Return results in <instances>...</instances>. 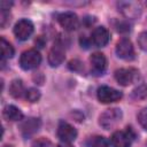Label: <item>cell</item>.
Returning a JSON list of instances; mask_svg holds the SVG:
<instances>
[{
	"mask_svg": "<svg viewBox=\"0 0 147 147\" xmlns=\"http://www.w3.org/2000/svg\"><path fill=\"white\" fill-rule=\"evenodd\" d=\"M41 62V55L36 49H28L22 53L20 57V65L23 70L36 69Z\"/></svg>",
	"mask_w": 147,
	"mask_h": 147,
	"instance_id": "6da1fadb",
	"label": "cell"
},
{
	"mask_svg": "<svg viewBox=\"0 0 147 147\" xmlns=\"http://www.w3.org/2000/svg\"><path fill=\"white\" fill-rule=\"evenodd\" d=\"M122 119V111L118 108H111V109H107L105 113H102L100 115V125L106 129H113L114 126H116Z\"/></svg>",
	"mask_w": 147,
	"mask_h": 147,
	"instance_id": "7a4b0ae2",
	"label": "cell"
},
{
	"mask_svg": "<svg viewBox=\"0 0 147 147\" xmlns=\"http://www.w3.org/2000/svg\"><path fill=\"white\" fill-rule=\"evenodd\" d=\"M33 33V23L28 18H22L14 26V34L18 40H28Z\"/></svg>",
	"mask_w": 147,
	"mask_h": 147,
	"instance_id": "3957f363",
	"label": "cell"
},
{
	"mask_svg": "<svg viewBox=\"0 0 147 147\" xmlns=\"http://www.w3.org/2000/svg\"><path fill=\"white\" fill-rule=\"evenodd\" d=\"M98 99L100 102L102 103H111V102H116L122 98V92L118 90H115L110 86H101L98 88L96 92Z\"/></svg>",
	"mask_w": 147,
	"mask_h": 147,
	"instance_id": "277c9868",
	"label": "cell"
},
{
	"mask_svg": "<svg viewBox=\"0 0 147 147\" xmlns=\"http://www.w3.org/2000/svg\"><path fill=\"white\" fill-rule=\"evenodd\" d=\"M116 54L119 59L126 61L132 60L134 57V48L131 40H129L127 38H122L121 40H118V42L116 44Z\"/></svg>",
	"mask_w": 147,
	"mask_h": 147,
	"instance_id": "5b68a950",
	"label": "cell"
},
{
	"mask_svg": "<svg viewBox=\"0 0 147 147\" xmlns=\"http://www.w3.org/2000/svg\"><path fill=\"white\" fill-rule=\"evenodd\" d=\"M57 21L60 25L67 31H74L79 25V18L72 11H65V13L60 14L57 17Z\"/></svg>",
	"mask_w": 147,
	"mask_h": 147,
	"instance_id": "8992f818",
	"label": "cell"
},
{
	"mask_svg": "<svg viewBox=\"0 0 147 147\" xmlns=\"http://www.w3.org/2000/svg\"><path fill=\"white\" fill-rule=\"evenodd\" d=\"M90 63H91V71L95 76H101L105 74L107 68V60L102 53H98V52L93 53L90 57Z\"/></svg>",
	"mask_w": 147,
	"mask_h": 147,
	"instance_id": "52a82bcc",
	"label": "cell"
},
{
	"mask_svg": "<svg viewBox=\"0 0 147 147\" xmlns=\"http://www.w3.org/2000/svg\"><path fill=\"white\" fill-rule=\"evenodd\" d=\"M133 136L130 130L126 131H116L111 134L110 142L113 147H130L132 142Z\"/></svg>",
	"mask_w": 147,
	"mask_h": 147,
	"instance_id": "ba28073f",
	"label": "cell"
},
{
	"mask_svg": "<svg viewBox=\"0 0 147 147\" xmlns=\"http://www.w3.org/2000/svg\"><path fill=\"white\" fill-rule=\"evenodd\" d=\"M57 137L62 142H71L77 137L76 129L67 122H61L57 126Z\"/></svg>",
	"mask_w": 147,
	"mask_h": 147,
	"instance_id": "9c48e42d",
	"label": "cell"
},
{
	"mask_svg": "<svg viewBox=\"0 0 147 147\" xmlns=\"http://www.w3.org/2000/svg\"><path fill=\"white\" fill-rule=\"evenodd\" d=\"M109 38L110 37L108 30L105 26H98L92 31L90 40L95 47H103L108 44Z\"/></svg>",
	"mask_w": 147,
	"mask_h": 147,
	"instance_id": "30bf717a",
	"label": "cell"
},
{
	"mask_svg": "<svg viewBox=\"0 0 147 147\" xmlns=\"http://www.w3.org/2000/svg\"><path fill=\"white\" fill-rule=\"evenodd\" d=\"M64 57H65L64 48L61 45L56 44L48 52V57L47 59H48V63L51 64V67H57L64 61Z\"/></svg>",
	"mask_w": 147,
	"mask_h": 147,
	"instance_id": "8fae6325",
	"label": "cell"
},
{
	"mask_svg": "<svg viewBox=\"0 0 147 147\" xmlns=\"http://www.w3.org/2000/svg\"><path fill=\"white\" fill-rule=\"evenodd\" d=\"M40 127V121L39 118L30 117L26 118L22 124H21V133L24 138H30L33 136Z\"/></svg>",
	"mask_w": 147,
	"mask_h": 147,
	"instance_id": "7c38bea8",
	"label": "cell"
},
{
	"mask_svg": "<svg viewBox=\"0 0 147 147\" xmlns=\"http://www.w3.org/2000/svg\"><path fill=\"white\" fill-rule=\"evenodd\" d=\"M136 71L133 69H118L115 71V79L117 83L122 86H127L130 85L136 77Z\"/></svg>",
	"mask_w": 147,
	"mask_h": 147,
	"instance_id": "4fadbf2b",
	"label": "cell"
},
{
	"mask_svg": "<svg viewBox=\"0 0 147 147\" xmlns=\"http://www.w3.org/2000/svg\"><path fill=\"white\" fill-rule=\"evenodd\" d=\"M3 117L10 122H17L23 118V114L17 107L13 105H8L3 109Z\"/></svg>",
	"mask_w": 147,
	"mask_h": 147,
	"instance_id": "5bb4252c",
	"label": "cell"
},
{
	"mask_svg": "<svg viewBox=\"0 0 147 147\" xmlns=\"http://www.w3.org/2000/svg\"><path fill=\"white\" fill-rule=\"evenodd\" d=\"M24 93V85L21 79H14L9 85V94L13 98H21Z\"/></svg>",
	"mask_w": 147,
	"mask_h": 147,
	"instance_id": "9a60e30c",
	"label": "cell"
},
{
	"mask_svg": "<svg viewBox=\"0 0 147 147\" xmlns=\"http://www.w3.org/2000/svg\"><path fill=\"white\" fill-rule=\"evenodd\" d=\"M0 48H1V57H2V61L7 60V59H11L14 56V47L5 39V38H1L0 39Z\"/></svg>",
	"mask_w": 147,
	"mask_h": 147,
	"instance_id": "2e32d148",
	"label": "cell"
},
{
	"mask_svg": "<svg viewBox=\"0 0 147 147\" xmlns=\"http://www.w3.org/2000/svg\"><path fill=\"white\" fill-rule=\"evenodd\" d=\"M86 147H109L108 140L102 136H93L86 140Z\"/></svg>",
	"mask_w": 147,
	"mask_h": 147,
	"instance_id": "e0dca14e",
	"label": "cell"
},
{
	"mask_svg": "<svg viewBox=\"0 0 147 147\" xmlns=\"http://www.w3.org/2000/svg\"><path fill=\"white\" fill-rule=\"evenodd\" d=\"M25 98L28 101L30 102H37L39 99H40V92L34 88V87H31L29 88L26 92H25Z\"/></svg>",
	"mask_w": 147,
	"mask_h": 147,
	"instance_id": "ac0fdd59",
	"label": "cell"
},
{
	"mask_svg": "<svg viewBox=\"0 0 147 147\" xmlns=\"http://www.w3.org/2000/svg\"><path fill=\"white\" fill-rule=\"evenodd\" d=\"M138 45H139V47L142 51L147 52V31H144V32H141L139 34V37H138Z\"/></svg>",
	"mask_w": 147,
	"mask_h": 147,
	"instance_id": "d6986e66",
	"label": "cell"
},
{
	"mask_svg": "<svg viewBox=\"0 0 147 147\" xmlns=\"http://www.w3.org/2000/svg\"><path fill=\"white\" fill-rule=\"evenodd\" d=\"M138 121H139L140 125H141L145 130H147V107L144 108V109L139 113V115H138Z\"/></svg>",
	"mask_w": 147,
	"mask_h": 147,
	"instance_id": "ffe728a7",
	"label": "cell"
},
{
	"mask_svg": "<svg viewBox=\"0 0 147 147\" xmlns=\"http://www.w3.org/2000/svg\"><path fill=\"white\" fill-rule=\"evenodd\" d=\"M32 147H52V142L46 138H39L33 141Z\"/></svg>",
	"mask_w": 147,
	"mask_h": 147,
	"instance_id": "44dd1931",
	"label": "cell"
},
{
	"mask_svg": "<svg viewBox=\"0 0 147 147\" xmlns=\"http://www.w3.org/2000/svg\"><path fill=\"white\" fill-rule=\"evenodd\" d=\"M9 22V13L5 9H1V14H0V24L1 28H5L6 24Z\"/></svg>",
	"mask_w": 147,
	"mask_h": 147,
	"instance_id": "7402d4cb",
	"label": "cell"
},
{
	"mask_svg": "<svg viewBox=\"0 0 147 147\" xmlns=\"http://www.w3.org/2000/svg\"><path fill=\"white\" fill-rule=\"evenodd\" d=\"M57 147H74L70 142H61L57 145Z\"/></svg>",
	"mask_w": 147,
	"mask_h": 147,
	"instance_id": "603a6c76",
	"label": "cell"
},
{
	"mask_svg": "<svg viewBox=\"0 0 147 147\" xmlns=\"http://www.w3.org/2000/svg\"><path fill=\"white\" fill-rule=\"evenodd\" d=\"M5 147H10V146H5Z\"/></svg>",
	"mask_w": 147,
	"mask_h": 147,
	"instance_id": "cb8c5ba5",
	"label": "cell"
}]
</instances>
